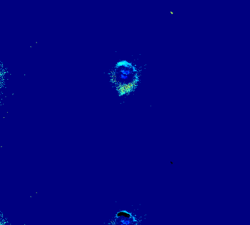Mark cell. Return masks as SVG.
<instances>
[{
  "label": "cell",
  "mask_w": 250,
  "mask_h": 225,
  "mask_svg": "<svg viewBox=\"0 0 250 225\" xmlns=\"http://www.w3.org/2000/svg\"><path fill=\"white\" fill-rule=\"evenodd\" d=\"M109 76L110 82L120 97L134 92L140 82L139 73L136 66L126 60L117 63Z\"/></svg>",
  "instance_id": "cell-1"
},
{
  "label": "cell",
  "mask_w": 250,
  "mask_h": 225,
  "mask_svg": "<svg viewBox=\"0 0 250 225\" xmlns=\"http://www.w3.org/2000/svg\"><path fill=\"white\" fill-rule=\"evenodd\" d=\"M113 225H138L136 220L129 213L120 212L116 217Z\"/></svg>",
  "instance_id": "cell-2"
}]
</instances>
